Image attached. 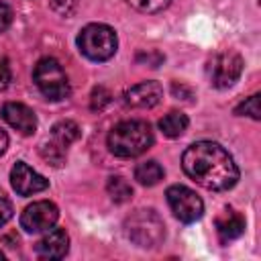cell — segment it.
Listing matches in <instances>:
<instances>
[{"label":"cell","mask_w":261,"mask_h":261,"mask_svg":"<svg viewBox=\"0 0 261 261\" xmlns=\"http://www.w3.org/2000/svg\"><path fill=\"white\" fill-rule=\"evenodd\" d=\"M181 167L190 179L212 192L230 190L239 181V167L232 155L214 141L192 143L181 155Z\"/></svg>","instance_id":"obj_1"},{"label":"cell","mask_w":261,"mask_h":261,"mask_svg":"<svg viewBox=\"0 0 261 261\" xmlns=\"http://www.w3.org/2000/svg\"><path fill=\"white\" fill-rule=\"evenodd\" d=\"M153 141L155 137L151 124L145 120H122L108 133L110 153L122 159L143 155L153 145Z\"/></svg>","instance_id":"obj_2"},{"label":"cell","mask_w":261,"mask_h":261,"mask_svg":"<svg viewBox=\"0 0 261 261\" xmlns=\"http://www.w3.org/2000/svg\"><path fill=\"white\" fill-rule=\"evenodd\" d=\"M124 232L128 241H133L137 247L143 249H153L161 245L165 237V226L161 216L151 210V208H141L135 210L126 220H124Z\"/></svg>","instance_id":"obj_3"},{"label":"cell","mask_w":261,"mask_h":261,"mask_svg":"<svg viewBox=\"0 0 261 261\" xmlns=\"http://www.w3.org/2000/svg\"><path fill=\"white\" fill-rule=\"evenodd\" d=\"M118 39L112 27L102 22L86 24L77 35V49L90 61H106L116 53Z\"/></svg>","instance_id":"obj_4"},{"label":"cell","mask_w":261,"mask_h":261,"mask_svg":"<svg viewBox=\"0 0 261 261\" xmlns=\"http://www.w3.org/2000/svg\"><path fill=\"white\" fill-rule=\"evenodd\" d=\"M35 84L39 92L53 102H59L69 96V80L67 73L63 71L61 63L53 57H43L37 61L35 71H33Z\"/></svg>","instance_id":"obj_5"},{"label":"cell","mask_w":261,"mask_h":261,"mask_svg":"<svg viewBox=\"0 0 261 261\" xmlns=\"http://www.w3.org/2000/svg\"><path fill=\"white\" fill-rule=\"evenodd\" d=\"M165 196H167V204L177 220L196 222L198 218H202L204 202L200 200V196L194 190H190L186 186H169Z\"/></svg>","instance_id":"obj_6"},{"label":"cell","mask_w":261,"mask_h":261,"mask_svg":"<svg viewBox=\"0 0 261 261\" xmlns=\"http://www.w3.org/2000/svg\"><path fill=\"white\" fill-rule=\"evenodd\" d=\"M243 73V57L234 51H222L212 57L208 65V77L210 84L218 90L234 86V82Z\"/></svg>","instance_id":"obj_7"},{"label":"cell","mask_w":261,"mask_h":261,"mask_svg":"<svg viewBox=\"0 0 261 261\" xmlns=\"http://www.w3.org/2000/svg\"><path fill=\"white\" fill-rule=\"evenodd\" d=\"M59 218V210L49 200H39L29 204L20 214V226L27 232H43L55 226Z\"/></svg>","instance_id":"obj_8"},{"label":"cell","mask_w":261,"mask_h":261,"mask_svg":"<svg viewBox=\"0 0 261 261\" xmlns=\"http://www.w3.org/2000/svg\"><path fill=\"white\" fill-rule=\"evenodd\" d=\"M10 184L18 196H33V194L49 188V179H45L41 173H37L33 167H29L24 161L14 163V167L10 171Z\"/></svg>","instance_id":"obj_9"},{"label":"cell","mask_w":261,"mask_h":261,"mask_svg":"<svg viewBox=\"0 0 261 261\" xmlns=\"http://www.w3.org/2000/svg\"><path fill=\"white\" fill-rule=\"evenodd\" d=\"M2 118L20 135H33L37 130V116L27 104L6 102L2 106Z\"/></svg>","instance_id":"obj_10"},{"label":"cell","mask_w":261,"mask_h":261,"mask_svg":"<svg viewBox=\"0 0 261 261\" xmlns=\"http://www.w3.org/2000/svg\"><path fill=\"white\" fill-rule=\"evenodd\" d=\"M163 96V88L159 82H153V80H147V82H141L137 86H133L130 90H126L124 94V102L133 108H153L159 104Z\"/></svg>","instance_id":"obj_11"},{"label":"cell","mask_w":261,"mask_h":261,"mask_svg":"<svg viewBox=\"0 0 261 261\" xmlns=\"http://www.w3.org/2000/svg\"><path fill=\"white\" fill-rule=\"evenodd\" d=\"M41 259H61L69 251V237L63 228H49L35 247Z\"/></svg>","instance_id":"obj_12"},{"label":"cell","mask_w":261,"mask_h":261,"mask_svg":"<svg viewBox=\"0 0 261 261\" xmlns=\"http://www.w3.org/2000/svg\"><path fill=\"white\" fill-rule=\"evenodd\" d=\"M216 232L222 241L239 239L245 232V218L234 210H226L216 218Z\"/></svg>","instance_id":"obj_13"},{"label":"cell","mask_w":261,"mask_h":261,"mask_svg":"<svg viewBox=\"0 0 261 261\" xmlns=\"http://www.w3.org/2000/svg\"><path fill=\"white\" fill-rule=\"evenodd\" d=\"M77 139H80V126L73 120H61L51 128V143H55L65 151Z\"/></svg>","instance_id":"obj_14"},{"label":"cell","mask_w":261,"mask_h":261,"mask_svg":"<svg viewBox=\"0 0 261 261\" xmlns=\"http://www.w3.org/2000/svg\"><path fill=\"white\" fill-rule=\"evenodd\" d=\"M188 122H190V120H188V116H186L184 112L171 110V112H167V114L159 120V128H161V133H163L165 137L175 139V137H181V135L186 133Z\"/></svg>","instance_id":"obj_15"},{"label":"cell","mask_w":261,"mask_h":261,"mask_svg":"<svg viewBox=\"0 0 261 261\" xmlns=\"http://www.w3.org/2000/svg\"><path fill=\"white\" fill-rule=\"evenodd\" d=\"M163 167L155 161V159H149V161H143L135 167V179L141 184V186H155L163 179Z\"/></svg>","instance_id":"obj_16"},{"label":"cell","mask_w":261,"mask_h":261,"mask_svg":"<svg viewBox=\"0 0 261 261\" xmlns=\"http://www.w3.org/2000/svg\"><path fill=\"white\" fill-rule=\"evenodd\" d=\"M106 190H108V196H110L114 202H118V204L128 202V200L133 198V188H130V184H128L124 177H120V175L108 177Z\"/></svg>","instance_id":"obj_17"},{"label":"cell","mask_w":261,"mask_h":261,"mask_svg":"<svg viewBox=\"0 0 261 261\" xmlns=\"http://www.w3.org/2000/svg\"><path fill=\"white\" fill-rule=\"evenodd\" d=\"M41 155H43V159H45L47 163H51V165H55V167L63 165V161H65V149L57 147V145L51 143V141L43 143V147H41Z\"/></svg>","instance_id":"obj_18"},{"label":"cell","mask_w":261,"mask_h":261,"mask_svg":"<svg viewBox=\"0 0 261 261\" xmlns=\"http://www.w3.org/2000/svg\"><path fill=\"white\" fill-rule=\"evenodd\" d=\"M234 114L239 116H251L255 120L261 118V110H259V94H253L249 98H245V102H241L237 108H234Z\"/></svg>","instance_id":"obj_19"},{"label":"cell","mask_w":261,"mask_h":261,"mask_svg":"<svg viewBox=\"0 0 261 261\" xmlns=\"http://www.w3.org/2000/svg\"><path fill=\"white\" fill-rule=\"evenodd\" d=\"M133 8H137L139 12H147V14H153V12H161L163 8L169 6L171 0H126Z\"/></svg>","instance_id":"obj_20"},{"label":"cell","mask_w":261,"mask_h":261,"mask_svg":"<svg viewBox=\"0 0 261 261\" xmlns=\"http://www.w3.org/2000/svg\"><path fill=\"white\" fill-rule=\"evenodd\" d=\"M110 92L104 88V86H98L92 90V96H90V106L92 110H102L106 104H110Z\"/></svg>","instance_id":"obj_21"},{"label":"cell","mask_w":261,"mask_h":261,"mask_svg":"<svg viewBox=\"0 0 261 261\" xmlns=\"http://www.w3.org/2000/svg\"><path fill=\"white\" fill-rule=\"evenodd\" d=\"M12 82V69H10V61L6 57L0 55V90H6Z\"/></svg>","instance_id":"obj_22"},{"label":"cell","mask_w":261,"mask_h":261,"mask_svg":"<svg viewBox=\"0 0 261 261\" xmlns=\"http://www.w3.org/2000/svg\"><path fill=\"white\" fill-rule=\"evenodd\" d=\"M12 218V204L4 192H0V226H4Z\"/></svg>","instance_id":"obj_23"},{"label":"cell","mask_w":261,"mask_h":261,"mask_svg":"<svg viewBox=\"0 0 261 261\" xmlns=\"http://www.w3.org/2000/svg\"><path fill=\"white\" fill-rule=\"evenodd\" d=\"M12 22V8L4 2H0V33H4Z\"/></svg>","instance_id":"obj_24"},{"label":"cell","mask_w":261,"mask_h":261,"mask_svg":"<svg viewBox=\"0 0 261 261\" xmlns=\"http://www.w3.org/2000/svg\"><path fill=\"white\" fill-rule=\"evenodd\" d=\"M6 147H8V135L0 128V155L6 151Z\"/></svg>","instance_id":"obj_25"},{"label":"cell","mask_w":261,"mask_h":261,"mask_svg":"<svg viewBox=\"0 0 261 261\" xmlns=\"http://www.w3.org/2000/svg\"><path fill=\"white\" fill-rule=\"evenodd\" d=\"M0 261H4V253L2 251H0Z\"/></svg>","instance_id":"obj_26"}]
</instances>
